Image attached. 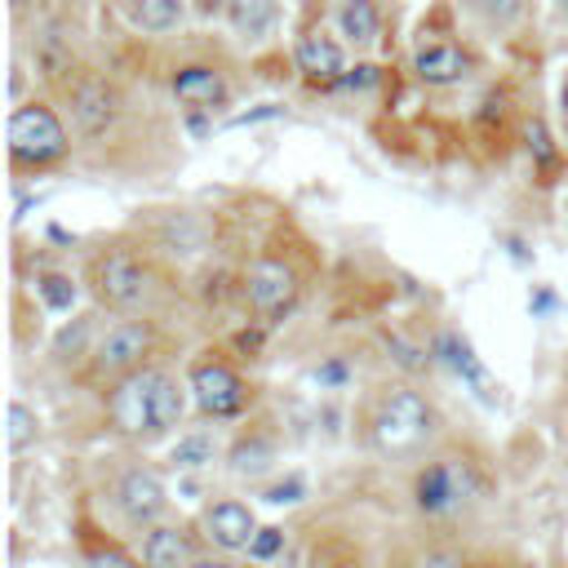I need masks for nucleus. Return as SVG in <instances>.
Segmentation results:
<instances>
[{
    "label": "nucleus",
    "instance_id": "obj_1",
    "mask_svg": "<svg viewBox=\"0 0 568 568\" xmlns=\"http://www.w3.org/2000/svg\"><path fill=\"white\" fill-rule=\"evenodd\" d=\"M186 395L178 386V377H169L164 368H133L124 373L111 395H106V417L120 435L129 439H160L182 422Z\"/></svg>",
    "mask_w": 568,
    "mask_h": 568
},
{
    "label": "nucleus",
    "instance_id": "obj_2",
    "mask_svg": "<svg viewBox=\"0 0 568 568\" xmlns=\"http://www.w3.org/2000/svg\"><path fill=\"white\" fill-rule=\"evenodd\" d=\"M435 430V408L417 395V390H404V386H390L373 399V413H368V435L377 448L386 453H408L417 444H426Z\"/></svg>",
    "mask_w": 568,
    "mask_h": 568
},
{
    "label": "nucleus",
    "instance_id": "obj_3",
    "mask_svg": "<svg viewBox=\"0 0 568 568\" xmlns=\"http://www.w3.org/2000/svg\"><path fill=\"white\" fill-rule=\"evenodd\" d=\"M4 138H9V160L27 164V169H40V164H53L67 155V129L53 115V106H44V102L13 106Z\"/></svg>",
    "mask_w": 568,
    "mask_h": 568
},
{
    "label": "nucleus",
    "instance_id": "obj_4",
    "mask_svg": "<svg viewBox=\"0 0 568 568\" xmlns=\"http://www.w3.org/2000/svg\"><path fill=\"white\" fill-rule=\"evenodd\" d=\"M89 280H93L98 302H106V306H115V311H133V306H142L146 293H151V271H146V262H142L138 253H129V248H106V253H98V257L89 262Z\"/></svg>",
    "mask_w": 568,
    "mask_h": 568
},
{
    "label": "nucleus",
    "instance_id": "obj_5",
    "mask_svg": "<svg viewBox=\"0 0 568 568\" xmlns=\"http://www.w3.org/2000/svg\"><path fill=\"white\" fill-rule=\"evenodd\" d=\"M151 346H155L151 320H120V324H111V328L102 333V342L93 346V377L120 382L124 373H133V368L146 364Z\"/></svg>",
    "mask_w": 568,
    "mask_h": 568
},
{
    "label": "nucleus",
    "instance_id": "obj_6",
    "mask_svg": "<svg viewBox=\"0 0 568 568\" xmlns=\"http://www.w3.org/2000/svg\"><path fill=\"white\" fill-rule=\"evenodd\" d=\"M191 399L204 417H235V413H244L248 390L226 359H200L191 368Z\"/></svg>",
    "mask_w": 568,
    "mask_h": 568
},
{
    "label": "nucleus",
    "instance_id": "obj_7",
    "mask_svg": "<svg viewBox=\"0 0 568 568\" xmlns=\"http://www.w3.org/2000/svg\"><path fill=\"white\" fill-rule=\"evenodd\" d=\"M244 297H248V306H253L257 315H266V320H271V315H284V311L293 306V297H297V275H293L284 262L262 257V262L248 266Z\"/></svg>",
    "mask_w": 568,
    "mask_h": 568
},
{
    "label": "nucleus",
    "instance_id": "obj_8",
    "mask_svg": "<svg viewBox=\"0 0 568 568\" xmlns=\"http://www.w3.org/2000/svg\"><path fill=\"white\" fill-rule=\"evenodd\" d=\"M466 493H470V479H466L462 462H435L417 475V506L426 515H444V510L462 506Z\"/></svg>",
    "mask_w": 568,
    "mask_h": 568
},
{
    "label": "nucleus",
    "instance_id": "obj_9",
    "mask_svg": "<svg viewBox=\"0 0 568 568\" xmlns=\"http://www.w3.org/2000/svg\"><path fill=\"white\" fill-rule=\"evenodd\" d=\"M297 71L311 80V84H337L346 80V49L328 36V31H306L297 40Z\"/></svg>",
    "mask_w": 568,
    "mask_h": 568
},
{
    "label": "nucleus",
    "instance_id": "obj_10",
    "mask_svg": "<svg viewBox=\"0 0 568 568\" xmlns=\"http://www.w3.org/2000/svg\"><path fill=\"white\" fill-rule=\"evenodd\" d=\"M164 501H169V497H164V484H160L155 470H129V475L115 484V506H120L124 519H133V524L160 519Z\"/></svg>",
    "mask_w": 568,
    "mask_h": 568
},
{
    "label": "nucleus",
    "instance_id": "obj_11",
    "mask_svg": "<svg viewBox=\"0 0 568 568\" xmlns=\"http://www.w3.org/2000/svg\"><path fill=\"white\" fill-rule=\"evenodd\" d=\"M204 532L222 550H248V541L257 537V524L244 501H213L204 510Z\"/></svg>",
    "mask_w": 568,
    "mask_h": 568
},
{
    "label": "nucleus",
    "instance_id": "obj_12",
    "mask_svg": "<svg viewBox=\"0 0 568 568\" xmlns=\"http://www.w3.org/2000/svg\"><path fill=\"white\" fill-rule=\"evenodd\" d=\"M173 98L191 111H213L226 102V80L217 67H204V62H191V67H178L173 75Z\"/></svg>",
    "mask_w": 568,
    "mask_h": 568
},
{
    "label": "nucleus",
    "instance_id": "obj_13",
    "mask_svg": "<svg viewBox=\"0 0 568 568\" xmlns=\"http://www.w3.org/2000/svg\"><path fill=\"white\" fill-rule=\"evenodd\" d=\"M142 564L146 568H186V564H195L191 528H173V524L151 528L146 541H142Z\"/></svg>",
    "mask_w": 568,
    "mask_h": 568
},
{
    "label": "nucleus",
    "instance_id": "obj_14",
    "mask_svg": "<svg viewBox=\"0 0 568 568\" xmlns=\"http://www.w3.org/2000/svg\"><path fill=\"white\" fill-rule=\"evenodd\" d=\"M413 71H417V80H426V84H457V80H466L470 58H466L457 44L435 40V44H422V49H417Z\"/></svg>",
    "mask_w": 568,
    "mask_h": 568
},
{
    "label": "nucleus",
    "instance_id": "obj_15",
    "mask_svg": "<svg viewBox=\"0 0 568 568\" xmlns=\"http://www.w3.org/2000/svg\"><path fill=\"white\" fill-rule=\"evenodd\" d=\"M71 111H75L84 133H102L111 124V115H115V93L102 80H80L71 89Z\"/></svg>",
    "mask_w": 568,
    "mask_h": 568
},
{
    "label": "nucleus",
    "instance_id": "obj_16",
    "mask_svg": "<svg viewBox=\"0 0 568 568\" xmlns=\"http://www.w3.org/2000/svg\"><path fill=\"white\" fill-rule=\"evenodd\" d=\"M226 18L240 40H262L280 22V0H226Z\"/></svg>",
    "mask_w": 568,
    "mask_h": 568
},
{
    "label": "nucleus",
    "instance_id": "obj_17",
    "mask_svg": "<svg viewBox=\"0 0 568 568\" xmlns=\"http://www.w3.org/2000/svg\"><path fill=\"white\" fill-rule=\"evenodd\" d=\"M337 31L346 36V44L355 49H368L382 31V13H377V0H342L337 9Z\"/></svg>",
    "mask_w": 568,
    "mask_h": 568
},
{
    "label": "nucleus",
    "instance_id": "obj_18",
    "mask_svg": "<svg viewBox=\"0 0 568 568\" xmlns=\"http://www.w3.org/2000/svg\"><path fill=\"white\" fill-rule=\"evenodd\" d=\"M124 13L138 31H173L182 22V0H124Z\"/></svg>",
    "mask_w": 568,
    "mask_h": 568
},
{
    "label": "nucleus",
    "instance_id": "obj_19",
    "mask_svg": "<svg viewBox=\"0 0 568 568\" xmlns=\"http://www.w3.org/2000/svg\"><path fill=\"white\" fill-rule=\"evenodd\" d=\"M36 430H40L36 413H31L27 404L13 399V404H9V430H4V435H9V453H22V448L36 439Z\"/></svg>",
    "mask_w": 568,
    "mask_h": 568
},
{
    "label": "nucleus",
    "instance_id": "obj_20",
    "mask_svg": "<svg viewBox=\"0 0 568 568\" xmlns=\"http://www.w3.org/2000/svg\"><path fill=\"white\" fill-rule=\"evenodd\" d=\"M488 27H510L524 13V0H466Z\"/></svg>",
    "mask_w": 568,
    "mask_h": 568
},
{
    "label": "nucleus",
    "instance_id": "obj_21",
    "mask_svg": "<svg viewBox=\"0 0 568 568\" xmlns=\"http://www.w3.org/2000/svg\"><path fill=\"white\" fill-rule=\"evenodd\" d=\"M173 462H178V466H204V462H213V439H209V435H186V439H178Z\"/></svg>",
    "mask_w": 568,
    "mask_h": 568
},
{
    "label": "nucleus",
    "instance_id": "obj_22",
    "mask_svg": "<svg viewBox=\"0 0 568 568\" xmlns=\"http://www.w3.org/2000/svg\"><path fill=\"white\" fill-rule=\"evenodd\" d=\"M36 288H40V297H44L53 311H67V306L75 302V284H71L67 275H40Z\"/></svg>",
    "mask_w": 568,
    "mask_h": 568
},
{
    "label": "nucleus",
    "instance_id": "obj_23",
    "mask_svg": "<svg viewBox=\"0 0 568 568\" xmlns=\"http://www.w3.org/2000/svg\"><path fill=\"white\" fill-rule=\"evenodd\" d=\"M439 351H444V359H448L457 373H466L470 382H484V368L470 359V346H466V342H457V337H444V342H439Z\"/></svg>",
    "mask_w": 568,
    "mask_h": 568
},
{
    "label": "nucleus",
    "instance_id": "obj_24",
    "mask_svg": "<svg viewBox=\"0 0 568 568\" xmlns=\"http://www.w3.org/2000/svg\"><path fill=\"white\" fill-rule=\"evenodd\" d=\"M89 564H93V568H142L129 550H120V546H111V541H106V546H93V550H89Z\"/></svg>",
    "mask_w": 568,
    "mask_h": 568
},
{
    "label": "nucleus",
    "instance_id": "obj_25",
    "mask_svg": "<svg viewBox=\"0 0 568 568\" xmlns=\"http://www.w3.org/2000/svg\"><path fill=\"white\" fill-rule=\"evenodd\" d=\"M280 541H284L280 528H257V537L248 541V555H253V559H271V555L280 550Z\"/></svg>",
    "mask_w": 568,
    "mask_h": 568
},
{
    "label": "nucleus",
    "instance_id": "obj_26",
    "mask_svg": "<svg viewBox=\"0 0 568 568\" xmlns=\"http://www.w3.org/2000/svg\"><path fill=\"white\" fill-rule=\"evenodd\" d=\"M417 568H466V564H462L457 555H444V550H435V555H426Z\"/></svg>",
    "mask_w": 568,
    "mask_h": 568
},
{
    "label": "nucleus",
    "instance_id": "obj_27",
    "mask_svg": "<svg viewBox=\"0 0 568 568\" xmlns=\"http://www.w3.org/2000/svg\"><path fill=\"white\" fill-rule=\"evenodd\" d=\"M297 493H302V484H288V488H275L271 501H297Z\"/></svg>",
    "mask_w": 568,
    "mask_h": 568
},
{
    "label": "nucleus",
    "instance_id": "obj_28",
    "mask_svg": "<svg viewBox=\"0 0 568 568\" xmlns=\"http://www.w3.org/2000/svg\"><path fill=\"white\" fill-rule=\"evenodd\" d=\"M186 568H231V564H222V559H195V564H186Z\"/></svg>",
    "mask_w": 568,
    "mask_h": 568
},
{
    "label": "nucleus",
    "instance_id": "obj_29",
    "mask_svg": "<svg viewBox=\"0 0 568 568\" xmlns=\"http://www.w3.org/2000/svg\"><path fill=\"white\" fill-rule=\"evenodd\" d=\"M27 9H31V0H13V13H18V18H22Z\"/></svg>",
    "mask_w": 568,
    "mask_h": 568
},
{
    "label": "nucleus",
    "instance_id": "obj_30",
    "mask_svg": "<svg viewBox=\"0 0 568 568\" xmlns=\"http://www.w3.org/2000/svg\"><path fill=\"white\" fill-rule=\"evenodd\" d=\"M564 111H568V84H564Z\"/></svg>",
    "mask_w": 568,
    "mask_h": 568
},
{
    "label": "nucleus",
    "instance_id": "obj_31",
    "mask_svg": "<svg viewBox=\"0 0 568 568\" xmlns=\"http://www.w3.org/2000/svg\"><path fill=\"white\" fill-rule=\"evenodd\" d=\"M559 9H568V0H559Z\"/></svg>",
    "mask_w": 568,
    "mask_h": 568
}]
</instances>
